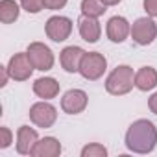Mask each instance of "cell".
<instances>
[{"label":"cell","instance_id":"1","mask_svg":"<svg viewBox=\"0 0 157 157\" xmlns=\"http://www.w3.org/2000/svg\"><path fill=\"white\" fill-rule=\"evenodd\" d=\"M157 144V129L150 120H137L126 133V146L135 153H150Z\"/></svg>","mask_w":157,"mask_h":157},{"label":"cell","instance_id":"2","mask_svg":"<svg viewBox=\"0 0 157 157\" xmlns=\"http://www.w3.org/2000/svg\"><path fill=\"white\" fill-rule=\"evenodd\" d=\"M135 85V76H133V68L128 65H118L105 80V89L109 94L115 96H122L128 94Z\"/></svg>","mask_w":157,"mask_h":157},{"label":"cell","instance_id":"3","mask_svg":"<svg viewBox=\"0 0 157 157\" xmlns=\"http://www.w3.org/2000/svg\"><path fill=\"white\" fill-rule=\"evenodd\" d=\"M107 68V59L100 54V52H85L83 59H82V65H80V74L85 78V80H98L102 78V74L105 72Z\"/></svg>","mask_w":157,"mask_h":157},{"label":"cell","instance_id":"4","mask_svg":"<svg viewBox=\"0 0 157 157\" xmlns=\"http://www.w3.org/2000/svg\"><path fill=\"white\" fill-rule=\"evenodd\" d=\"M155 35H157V26H155V22H153L151 19H148V17L137 19V21L133 22V26H131V39H133L137 44H140V46L150 44V43L155 39Z\"/></svg>","mask_w":157,"mask_h":157},{"label":"cell","instance_id":"5","mask_svg":"<svg viewBox=\"0 0 157 157\" xmlns=\"http://www.w3.org/2000/svg\"><path fill=\"white\" fill-rule=\"evenodd\" d=\"M28 57L37 70H50L54 67V54L44 43H32L28 46Z\"/></svg>","mask_w":157,"mask_h":157},{"label":"cell","instance_id":"6","mask_svg":"<svg viewBox=\"0 0 157 157\" xmlns=\"http://www.w3.org/2000/svg\"><path fill=\"white\" fill-rule=\"evenodd\" d=\"M46 35L48 39L56 41V43H63L68 39V35L72 33V21L67 19V17H61V15H56V17H50L46 21Z\"/></svg>","mask_w":157,"mask_h":157},{"label":"cell","instance_id":"7","mask_svg":"<svg viewBox=\"0 0 157 157\" xmlns=\"http://www.w3.org/2000/svg\"><path fill=\"white\" fill-rule=\"evenodd\" d=\"M57 118V111L54 105H50L48 102H37L30 107V120L39 126V128H50L54 126Z\"/></svg>","mask_w":157,"mask_h":157},{"label":"cell","instance_id":"8","mask_svg":"<svg viewBox=\"0 0 157 157\" xmlns=\"http://www.w3.org/2000/svg\"><path fill=\"white\" fill-rule=\"evenodd\" d=\"M33 65H32V61H30V57H28V52H24V54H15L11 59H10V63H8V70H10V76L13 78V80H17V82H24V80H28V78L32 76V72H33Z\"/></svg>","mask_w":157,"mask_h":157},{"label":"cell","instance_id":"9","mask_svg":"<svg viewBox=\"0 0 157 157\" xmlns=\"http://www.w3.org/2000/svg\"><path fill=\"white\" fill-rule=\"evenodd\" d=\"M87 93L80 91V89H70L65 93V96L61 98V107L65 113L68 115H78L87 107Z\"/></svg>","mask_w":157,"mask_h":157},{"label":"cell","instance_id":"10","mask_svg":"<svg viewBox=\"0 0 157 157\" xmlns=\"http://www.w3.org/2000/svg\"><path fill=\"white\" fill-rule=\"evenodd\" d=\"M37 140L39 137L35 129H32L30 126H21L17 131V151L21 155H32Z\"/></svg>","mask_w":157,"mask_h":157},{"label":"cell","instance_id":"11","mask_svg":"<svg viewBox=\"0 0 157 157\" xmlns=\"http://www.w3.org/2000/svg\"><path fill=\"white\" fill-rule=\"evenodd\" d=\"M83 56H85V52L80 46H67V48H63V52L59 56L61 67L67 72H80V65H82Z\"/></svg>","mask_w":157,"mask_h":157},{"label":"cell","instance_id":"12","mask_svg":"<svg viewBox=\"0 0 157 157\" xmlns=\"http://www.w3.org/2000/svg\"><path fill=\"white\" fill-rule=\"evenodd\" d=\"M129 32H131L129 22L124 17H111L109 19V22H107V37L113 43H122L128 37Z\"/></svg>","mask_w":157,"mask_h":157},{"label":"cell","instance_id":"13","mask_svg":"<svg viewBox=\"0 0 157 157\" xmlns=\"http://www.w3.org/2000/svg\"><path fill=\"white\" fill-rule=\"evenodd\" d=\"M100 33H102V28H100V22L94 19V17H82L80 19V35L83 41L87 43H96L100 39Z\"/></svg>","mask_w":157,"mask_h":157},{"label":"cell","instance_id":"14","mask_svg":"<svg viewBox=\"0 0 157 157\" xmlns=\"http://www.w3.org/2000/svg\"><path fill=\"white\" fill-rule=\"evenodd\" d=\"M59 153H61V144L54 137H44V139L37 140V144L32 151L33 157H57Z\"/></svg>","mask_w":157,"mask_h":157},{"label":"cell","instance_id":"15","mask_svg":"<svg viewBox=\"0 0 157 157\" xmlns=\"http://www.w3.org/2000/svg\"><path fill=\"white\" fill-rule=\"evenodd\" d=\"M33 93L39 98L50 100V98L59 94V83L54 80V78H39V80H35V83H33Z\"/></svg>","mask_w":157,"mask_h":157},{"label":"cell","instance_id":"16","mask_svg":"<svg viewBox=\"0 0 157 157\" xmlns=\"http://www.w3.org/2000/svg\"><path fill=\"white\" fill-rule=\"evenodd\" d=\"M157 85V70L153 67H142L135 74V87L140 91H151Z\"/></svg>","mask_w":157,"mask_h":157},{"label":"cell","instance_id":"17","mask_svg":"<svg viewBox=\"0 0 157 157\" xmlns=\"http://www.w3.org/2000/svg\"><path fill=\"white\" fill-rule=\"evenodd\" d=\"M19 6L15 0H2L0 2V21L4 24H11L19 19Z\"/></svg>","mask_w":157,"mask_h":157},{"label":"cell","instance_id":"18","mask_svg":"<svg viewBox=\"0 0 157 157\" xmlns=\"http://www.w3.org/2000/svg\"><path fill=\"white\" fill-rule=\"evenodd\" d=\"M82 13L85 17H102L105 13V4L102 0H82Z\"/></svg>","mask_w":157,"mask_h":157},{"label":"cell","instance_id":"19","mask_svg":"<svg viewBox=\"0 0 157 157\" xmlns=\"http://www.w3.org/2000/svg\"><path fill=\"white\" fill-rule=\"evenodd\" d=\"M107 155V150L102 146V144H89L82 150V157H105Z\"/></svg>","mask_w":157,"mask_h":157},{"label":"cell","instance_id":"20","mask_svg":"<svg viewBox=\"0 0 157 157\" xmlns=\"http://www.w3.org/2000/svg\"><path fill=\"white\" fill-rule=\"evenodd\" d=\"M21 4L28 13H39L44 8V0H21Z\"/></svg>","mask_w":157,"mask_h":157},{"label":"cell","instance_id":"21","mask_svg":"<svg viewBox=\"0 0 157 157\" xmlns=\"http://www.w3.org/2000/svg\"><path fill=\"white\" fill-rule=\"evenodd\" d=\"M11 139H13V135H11V131L8 129V128H0V148H8L10 144H11Z\"/></svg>","mask_w":157,"mask_h":157},{"label":"cell","instance_id":"22","mask_svg":"<svg viewBox=\"0 0 157 157\" xmlns=\"http://www.w3.org/2000/svg\"><path fill=\"white\" fill-rule=\"evenodd\" d=\"M144 10L150 17H157V0H144Z\"/></svg>","mask_w":157,"mask_h":157},{"label":"cell","instance_id":"23","mask_svg":"<svg viewBox=\"0 0 157 157\" xmlns=\"http://www.w3.org/2000/svg\"><path fill=\"white\" fill-rule=\"evenodd\" d=\"M67 2L68 0H44V8H48V10H61V8H65Z\"/></svg>","mask_w":157,"mask_h":157},{"label":"cell","instance_id":"24","mask_svg":"<svg viewBox=\"0 0 157 157\" xmlns=\"http://www.w3.org/2000/svg\"><path fill=\"white\" fill-rule=\"evenodd\" d=\"M148 107H150V111H151V113H155V115H157V93H155V94H151V98L148 100Z\"/></svg>","mask_w":157,"mask_h":157},{"label":"cell","instance_id":"25","mask_svg":"<svg viewBox=\"0 0 157 157\" xmlns=\"http://www.w3.org/2000/svg\"><path fill=\"white\" fill-rule=\"evenodd\" d=\"M8 76H10V70H8V67H2V83H0L2 87L8 83Z\"/></svg>","mask_w":157,"mask_h":157},{"label":"cell","instance_id":"26","mask_svg":"<svg viewBox=\"0 0 157 157\" xmlns=\"http://www.w3.org/2000/svg\"><path fill=\"white\" fill-rule=\"evenodd\" d=\"M102 2H104L105 6H117V4L120 2V0H102Z\"/></svg>","mask_w":157,"mask_h":157}]
</instances>
